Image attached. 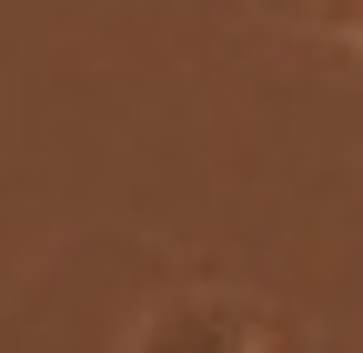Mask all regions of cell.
Listing matches in <instances>:
<instances>
[{
  "label": "cell",
  "instance_id": "3957f363",
  "mask_svg": "<svg viewBox=\"0 0 363 353\" xmlns=\"http://www.w3.org/2000/svg\"><path fill=\"white\" fill-rule=\"evenodd\" d=\"M323 11H333V21H343V11H353V0H323Z\"/></svg>",
  "mask_w": 363,
  "mask_h": 353
},
{
  "label": "cell",
  "instance_id": "277c9868",
  "mask_svg": "<svg viewBox=\"0 0 363 353\" xmlns=\"http://www.w3.org/2000/svg\"><path fill=\"white\" fill-rule=\"evenodd\" d=\"M262 353H303V343H262Z\"/></svg>",
  "mask_w": 363,
  "mask_h": 353
},
{
  "label": "cell",
  "instance_id": "7a4b0ae2",
  "mask_svg": "<svg viewBox=\"0 0 363 353\" xmlns=\"http://www.w3.org/2000/svg\"><path fill=\"white\" fill-rule=\"evenodd\" d=\"M343 21H353V40H363V0H353V11H343Z\"/></svg>",
  "mask_w": 363,
  "mask_h": 353
},
{
  "label": "cell",
  "instance_id": "6da1fadb",
  "mask_svg": "<svg viewBox=\"0 0 363 353\" xmlns=\"http://www.w3.org/2000/svg\"><path fill=\"white\" fill-rule=\"evenodd\" d=\"M131 353H262V323L233 293H182V303H162V313L131 333Z\"/></svg>",
  "mask_w": 363,
  "mask_h": 353
}]
</instances>
